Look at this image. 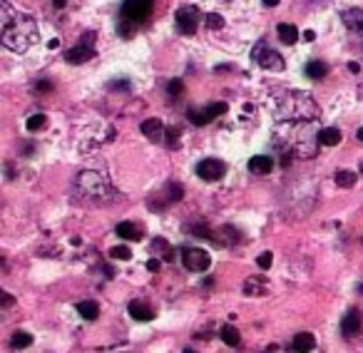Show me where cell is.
<instances>
[{
	"mask_svg": "<svg viewBox=\"0 0 363 353\" xmlns=\"http://www.w3.org/2000/svg\"><path fill=\"white\" fill-rule=\"evenodd\" d=\"M0 8H3V35H0V40L8 50L25 52L38 38L35 17L25 15V13H13L8 3H3Z\"/></svg>",
	"mask_w": 363,
	"mask_h": 353,
	"instance_id": "6da1fadb",
	"label": "cell"
},
{
	"mask_svg": "<svg viewBox=\"0 0 363 353\" xmlns=\"http://www.w3.org/2000/svg\"><path fill=\"white\" fill-rule=\"evenodd\" d=\"M276 112L284 120H313V117H318V105L313 103V97L309 92L291 90L279 100Z\"/></svg>",
	"mask_w": 363,
	"mask_h": 353,
	"instance_id": "7a4b0ae2",
	"label": "cell"
},
{
	"mask_svg": "<svg viewBox=\"0 0 363 353\" xmlns=\"http://www.w3.org/2000/svg\"><path fill=\"white\" fill-rule=\"evenodd\" d=\"M154 0H125L117 17V33L122 38H130L140 25H145L152 17Z\"/></svg>",
	"mask_w": 363,
	"mask_h": 353,
	"instance_id": "3957f363",
	"label": "cell"
},
{
	"mask_svg": "<svg viewBox=\"0 0 363 353\" xmlns=\"http://www.w3.org/2000/svg\"><path fill=\"white\" fill-rule=\"evenodd\" d=\"M77 187L80 192L85 194V197H90V200H103V197L112 194L108 179H105L100 172H82V174L77 176Z\"/></svg>",
	"mask_w": 363,
	"mask_h": 353,
	"instance_id": "277c9868",
	"label": "cell"
},
{
	"mask_svg": "<svg viewBox=\"0 0 363 353\" xmlns=\"http://www.w3.org/2000/svg\"><path fill=\"white\" fill-rule=\"evenodd\" d=\"M95 38H97L95 33H85L80 38L77 45L65 52V60H68L70 65H82L87 63L90 57H95Z\"/></svg>",
	"mask_w": 363,
	"mask_h": 353,
	"instance_id": "5b68a950",
	"label": "cell"
},
{
	"mask_svg": "<svg viewBox=\"0 0 363 353\" xmlns=\"http://www.w3.org/2000/svg\"><path fill=\"white\" fill-rule=\"evenodd\" d=\"M251 60L264 70H284V57L276 50H272L267 43H256L254 50H251Z\"/></svg>",
	"mask_w": 363,
	"mask_h": 353,
	"instance_id": "8992f818",
	"label": "cell"
},
{
	"mask_svg": "<svg viewBox=\"0 0 363 353\" xmlns=\"http://www.w3.org/2000/svg\"><path fill=\"white\" fill-rule=\"evenodd\" d=\"M182 264H184V269L192 273H202L209 269L212 264V257L207 254L205 249H197V246H189V249L182 251Z\"/></svg>",
	"mask_w": 363,
	"mask_h": 353,
	"instance_id": "52a82bcc",
	"label": "cell"
},
{
	"mask_svg": "<svg viewBox=\"0 0 363 353\" xmlns=\"http://www.w3.org/2000/svg\"><path fill=\"white\" fill-rule=\"evenodd\" d=\"M199 10L194 6H187V8H179V10L175 13V23H177V30H179L182 35H194L199 28Z\"/></svg>",
	"mask_w": 363,
	"mask_h": 353,
	"instance_id": "ba28073f",
	"label": "cell"
},
{
	"mask_svg": "<svg viewBox=\"0 0 363 353\" xmlns=\"http://www.w3.org/2000/svg\"><path fill=\"white\" fill-rule=\"evenodd\" d=\"M224 112H227V103H214V105H209V107H205V110H194L192 107L187 112V117H189L192 125L205 127V125H209L214 117H221Z\"/></svg>",
	"mask_w": 363,
	"mask_h": 353,
	"instance_id": "9c48e42d",
	"label": "cell"
},
{
	"mask_svg": "<svg viewBox=\"0 0 363 353\" xmlns=\"http://www.w3.org/2000/svg\"><path fill=\"white\" fill-rule=\"evenodd\" d=\"M197 174L205 179V182H219L221 176L227 174V165L221 160H214V157H207L197 165Z\"/></svg>",
	"mask_w": 363,
	"mask_h": 353,
	"instance_id": "30bf717a",
	"label": "cell"
},
{
	"mask_svg": "<svg viewBox=\"0 0 363 353\" xmlns=\"http://www.w3.org/2000/svg\"><path fill=\"white\" fill-rule=\"evenodd\" d=\"M361 329H363V316H361V311H356V308H351V311L341 319V333L346 338H353V336H358L361 333Z\"/></svg>",
	"mask_w": 363,
	"mask_h": 353,
	"instance_id": "8fae6325",
	"label": "cell"
},
{
	"mask_svg": "<svg viewBox=\"0 0 363 353\" xmlns=\"http://www.w3.org/2000/svg\"><path fill=\"white\" fill-rule=\"evenodd\" d=\"M140 130H142V135L147 137V140H152V142H162L165 140V125L157 120V117H149V120H145L142 125H140Z\"/></svg>",
	"mask_w": 363,
	"mask_h": 353,
	"instance_id": "7c38bea8",
	"label": "cell"
},
{
	"mask_svg": "<svg viewBox=\"0 0 363 353\" xmlns=\"http://www.w3.org/2000/svg\"><path fill=\"white\" fill-rule=\"evenodd\" d=\"M114 232H117L119 239H125V241H140L142 239V234H145L142 227H137L135 222H119Z\"/></svg>",
	"mask_w": 363,
	"mask_h": 353,
	"instance_id": "4fadbf2b",
	"label": "cell"
},
{
	"mask_svg": "<svg viewBox=\"0 0 363 353\" xmlns=\"http://www.w3.org/2000/svg\"><path fill=\"white\" fill-rule=\"evenodd\" d=\"M274 170V160L269 154H256L249 160V172L251 174H269Z\"/></svg>",
	"mask_w": 363,
	"mask_h": 353,
	"instance_id": "5bb4252c",
	"label": "cell"
},
{
	"mask_svg": "<svg viewBox=\"0 0 363 353\" xmlns=\"http://www.w3.org/2000/svg\"><path fill=\"white\" fill-rule=\"evenodd\" d=\"M341 17H343L346 28H351L353 33H363V10H358V8H348V10L341 13Z\"/></svg>",
	"mask_w": 363,
	"mask_h": 353,
	"instance_id": "9a60e30c",
	"label": "cell"
},
{
	"mask_svg": "<svg viewBox=\"0 0 363 353\" xmlns=\"http://www.w3.org/2000/svg\"><path fill=\"white\" fill-rule=\"evenodd\" d=\"M130 316L135 321H142V324H147V321L154 319V311L145 301H132L130 303Z\"/></svg>",
	"mask_w": 363,
	"mask_h": 353,
	"instance_id": "2e32d148",
	"label": "cell"
},
{
	"mask_svg": "<svg viewBox=\"0 0 363 353\" xmlns=\"http://www.w3.org/2000/svg\"><path fill=\"white\" fill-rule=\"evenodd\" d=\"M313 348H316V338H313V333H309V331H304V333H296L294 353H311Z\"/></svg>",
	"mask_w": 363,
	"mask_h": 353,
	"instance_id": "e0dca14e",
	"label": "cell"
},
{
	"mask_svg": "<svg viewBox=\"0 0 363 353\" xmlns=\"http://www.w3.org/2000/svg\"><path fill=\"white\" fill-rule=\"evenodd\" d=\"M318 144H324V147H336L341 142V130L339 127H324V130H318L316 135Z\"/></svg>",
	"mask_w": 363,
	"mask_h": 353,
	"instance_id": "ac0fdd59",
	"label": "cell"
},
{
	"mask_svg": "<svg viewBox=\"0 0 363 353\" xmlns=\"http://www.w3.org/2000/svg\"><path fill=\"white\" fill-rule=\"evenodd\" d=\"M276 35H279V40L284 43V45H294V43L299 40V30H296L291 23H279L276 25Z\"/></svg>",
	"mask_w": 363,
	"mask_h": 353,
	"instance_id": "d6986e66",
	"label": "cell"
},
{
	"mask_svg": "<svg viewBox=\"0 0 363 353\" xmlns=\"http://www.w3.org/2000/svg\"><path fill=\"white\" fill-rule=\"evenodd\" d=\"M77 313L85 321H95L97 316H100V306H97L95 301H80L77 303Z\"/></svg>",
	"mask_w": 363,
	"mask_h": 353,
	"instance_id": "ffe728a7",
	"label": "cell"
},
{
	"mask_svg": "<svg viewBox=\"0 0 363 353\" xmlns=\"http://www.w3.org/2000/svg\"><path fill=\"white\" fill-rule=\"evenodd\" d=\"M326 75H329V65H326V63H318V60H313V63L306 65V77H311V80H324Z\"/></svg>",
	"mask_w": 363,
	"mask_h": 353,
	"instance_id": "44dd1931",
	"label": "cell"
},
{
	"mask_svg": "<svg viewBox=\"0 0 363 353\" xmlns=\"http://www.w3.org/2000/svg\"><path fill=\"white\" fill-rule=\"evenodd\" d=\"M10 346L15 348V351H23V348L33 346V336H30L28 331H15L10 338Z\"/></svg>",
	"mask_w": 363,
	"mask_h": 353,
	"instance_id": "7402d4cb",
	"label": "cell"
},
{
	"mask_svg": "<svg viewBox=\"0 0 363 353\" xmlns=\"http://www.w3.org/2000/svg\"><path fill=\"white\" fill-rule=\"evenodd\" d=\"M152 251H154V254H162V259H165V262H175V249H172V246L167 244L165 239H154L152 241Z\"/></svg>",
	"mask_w": 363,
	"mask_h": 353,
	"instance_id": "603a6c76",
	"label": "cell"
},
{
	"mask_svg": "<svg viewBox=\"0 0 363 353\" xmlns=\"http://www.w3.org/2000/svg\"><path fill=\"white\" fill-rule=\"evenodd\" d=\"M356 179H358L356 172H348V170L336 172V184H339L341 189H351L353 184H356Z\"/></svg>",
	"mask_w": 363,
	"mask_h": 353,
	"instance_id": "cb8c5ba5",
	"label": "cell"
},
{
	"mask_svg": "<svg viewBox=\"0 0 363 353\" xmlns=\"http://www.w3.org/2000/svg\"><path fill=\"white\" fill-rule=\"evenodd\" d=\"M221 341L227 343V346H239V341H242V336H239V331L234 329L232 324H227L224 329H221Z\"/></svg>",
	"mask_w": 363,
	"mask_h": 353,
	"instance_id": "d4e9b609",
	"label": "cell"
},
{
	"mask_svg": "<svg viewBox=\"0 0 363 353\" xmlns=\"http://www.w3.org/2000/svg\"><path fill=\"white\" fill-rule=\"evenodd\" d=\"M47 125V117L43 112H35L28 117V122H25V127H28V132H40L43 127Z\"/></svg>",
	"mask_w": 363,
	"mask_h": 353,
	"instance_id": "484cf974",
	"label": "cell"
},
{
	"mask_svg": "<svg viewBox=\"0 0 363 353\" xmlns=\"http://www.w3.org/2000/svg\"><path fill=\"white\" fill-rule=\"evenodd\" d=\"M110 257L117 259V262H130L132 251H130V246H114V249H110Z\"/></svg>",
	"mask_w": 363,
	"mask_h": 353,
	"instance_id": "4316f807",
	"label": "cell"
},
{
	"mask_svg": "<svg viewBox=\"0 0 363 353\" xmlns=\"http://www.w3.org/2000/svg\"><path fill=\"white\" fill-rule=\"evenodd\" d=\"M207 28L209 30H219V28H224V17L221 15H216V13H212V15H207Z\"/></svg>",
	"mask_w": 363,
	"mask_h": 353,
	"instance_id": "83f0119b",
	"label": "cell"
},
{
	"mask_svg": "<svg viewBox=\"0 0 363 353\" xmlns=\"http://www.w3.org/2000/svg\"><path fill=\"white\" fill-rule=\"evenodd\" d=\"M165 135H167V140H165V142H167V147H172V149H175L177 144H179V140H177V137H179V132H177L175 127H170V130H167Z\"/></svg>",
	"mask_w": 363,
	"mask_h": 353,
	"instance_id": "f1b7e54d",
	"label": "cell"
},
{
	"mask_svg": "<svg viewBox=\"0 0 363 353\" xmlns=\"http://www.w3.org/2000/svg\"><path fill=\"white\" fill-rule=\"evenodd\" d=\"M272 257H274L272 251H264V254H261V257L256 259V262H259V266H261V269H269V266H272V262H274Z\"/></svg>",
	"mask_w": 363,
	"mask_h": 353,
	"instance_id": "f546056e",
	"label": "cell"
},
{
	"mask_svg": "<svg viewBox=\"0 0 363 353\" xmlns=\"http://www.w3.org/2000/svg\"><path fill=\"white\" fill-rule=\"evenodd\" d=\"M167 90H170V95L175 97V95H179V92L184 90V85H182L179 80H172V82H170V87H167Z\"/></svg>",
	"mask_w": 363,
	"mask_h": 353,
	"instance_id": "4dcf8cb0",
	"label": "cell"
},
{
	"mask_svg": "<svg viewBox=\"0 0 363 353\" xmlns=\"http://www.w3.org/2000/svg\"><path fill=\"white\" fill-rule=\"evenodd\" d=\"M35 90H38V92H50L52 90V82L50 80H40L38 85H35Z\"/></svg>",
	"mask_w": 363,
	"mask_h": 353,
	"instance_id": "1f68e13d",
	"label": "cell"
},
{
	"mask_svg": "<svg viewBox=\"0 0 363 353\" xmlns=\"http://www.w3.org/2000/svg\"><path fill=\"white\" fill-rule=\"evenodd\" d=\"M110 90H130V82H125V80L117 82L114 80V82H110Z\"/></svg>",
	"mask_w": 363,
	"mask_h": 353,
	"instance_id": "d6a6232c",
	"label": "cell"
},
{
	"mask_svg": "<svg viewBox=\"0 0 363 353\" xmlns=\"http://www.w3.org/2000/svg\"><path fill=\"white\" fill-rule=\"evenodd\" d=\"M159 266H162V262H159L157 257L149 259V262H147V269H149V271H159Z\"/></svg>",
	"mask_w": 363,
	"mask_h": 353,
	"instance_id": "836d02e7",
	"label": "cell"
},
{
	"mask_svg": "<svg viewBox=\"0 0 363 353\" xmlns=\"http://www.w3.org/2000/svg\"><path fill=\"white\" fill-rule=\"evenodd\" d=\"M13 303H15V299H13V294H3V308H10Z\"/></svg>",
	"mask_w": 363,
	"mask_h": 353,
	"instance_id": "e575fe53",
	"label": "cell"
},
{
	"mask_svg": "<svg viewBox=\"0 0 363 353\" xmlns=\"http://www.w3.org/2000/svg\"><path fill=\"white\" fill-rule=\"evenodd\" d=\"M313 38H316V35H313V30H306V33H304V40H306V43H311Z\"/></svg>",
	"mask_w": 363,
	"mask_h": 353,
	"instance_id": "d590c367",
	"label": "cell"
},
{
	"mask_svg": "<svg viewBox=\"0 0 363 353\" xmlns=\"http://www.w3.org/2000/svg\"><path fill=\"white\" fill-rule=\"evenodd\" d=\"M348 70H351V73H361V65H358V63H351V65H348Z\"/></svg>",
	"mask_w": 363,
	"mask_h": 353,
	"instance_id": "8d00e7d4",
	"label": "cell"
},
{
	"mask_svg": "<svg viewBox=\"0 0 363 353\" xmlns=\"http://www.w3.org/2000/svg\"><path fill=\"white\" fill-rule=\"evenodd\" d=\"M65 3H68V0H55V8H65Z\"/></svg>",
	"mask_w": 363,
	"mask_h": 353,
	"instance_id": "74e56055",
	"label": "cell"
},
{
	"mask_svg": "<svg viewBox=\"0 0 363 353\" xmlns=\"http://www.w3.org/2000/svg\"><path fill=\"white\" fill-rule=\"evenodd\" d=\"M356 137L363 142V127H358V130H356Z\"/></svg>",
	"mask_w": 363,
	"mask_h": 353,
	"instance_id": "f35d334b",
	"label": "cell"
},
{
	"mask_svg": "<svg viewBox=\"0 0 363 353\" xmlns=\"http://www.w3.org/2000/svg\"><path fill=\"white\" fill-rule=\"evenodd\" d=\"M264 3H267L269 8H274V6H276V3H279V0H264Z\"/></svg>",
	"mask_w": 363,
	"mask_h": 353,
	"instance_id": "ab89813d",
	"label": "cell"
},
{
	"mask_svg": "<svg viewBox=\"0 0 363 353\" xmlns=\"http://www.w3.org/2000/svg\"><path fill=\"white\" fill-rule=\"evenodd\" d=\"M184 353H197V351H194V348H184Z\"/></svg>",
	"mask_w": 363,
	"mask_h": 353,
	"instance_id": "60d3db41",
	"label": "cell"
},
{
	"mask_svg": "<svg viewBox=\"0 0 363 353\" xmlns=\"http://www.w3.org/2000/svg\"><path fill=\"white\" fill-rule=\"evenodd\" d=\"M361 172H363V167H361Z\"/></svg>",
	"mask_w": 363,
	"mask_h": 353,
	"instance_id": "b9f144b4",
	"label": "cell"
}]
</instances>
